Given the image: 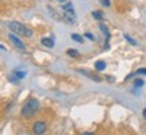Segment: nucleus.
Wrapping results in <instances>:
<instances>
[{
	"mask_svg": "<svg viewBox=\"0 0 146 135\" xmlns=\"http://www.w3.org/2000/svg\"><path fill=\"white\" fill-rule=\"evenodd\" d=\"M62 10H64V12H65V11H73V4L72 3H65V4L62 5Z\"/></svg>",
	"mask_w": 146,
	"mask_h": 135,
	"instance_id": "obj_15",
	"label": "nucleus"
},
{
	"mask_svg": "<svg viewBox=\"0 0 146 135\" xmlns=\"http://www.w3.org/2000/svg\"><path fill=\"white\" fill-rule=\"evenodd\" d=\"M66 53H68V56H70V57H78V52L76 49H68Z\"/></svg>",
	"mask_w": 146,
	"mask_h": 135,
	"instance_id": "obj_13",
	"label": "nucleus"
},
{
	"mask_svg": "<svg viewBox=\"0 0 146 135\" xmlns=\"http://www.w3.org/2000/svg\"><path fill=\"white\" fill-rule=\"evenodd\" d=\"M38 109H39V101L34 97H30V99L26 100V103L23 104V107H22V118H25V119H30L33 118L34 115L38 112Z\"/></svg>",
	"mask_w": 146,
	"mask_h": 135,
	"instance_id": "obj_1",
	"label": "nucleus"
},
{
	"mask_svg": "<svg viewBox=\"0 0 146 135\" xmlns=\"http://www.w3.org/2000/svg\"><path fill=\"white\" fill-rule=\"evenodd\" d=\"M85 36H87V38H88V39H91V41H94V39H95V36L92 35V34H91V32H85Z\"/></svg>",
	"mask_w": 146,
	"mask_h": 135,
	"instance_id": "obj_18",
	"label": "nucleus"
},
{
	"mask_svg": "<svg viewBox=\"0 0 146 135\" xmlns=\"http://www.w3.org/2000/svg\"><path fill=\"white\" fill-rule=\"evenodd\" d=\"M58 3H65V1H66V0H57Z\"/></svg>",
	"mask_w": 146,
	"mask_h": 135,
	"instance_id": "obj_21",
	"label": "nucleus"
},
{
	"mask_svg": "<svg viewBox=\"0 0 146 135\" xmlns=\"http://www.w3.org/2000/svg\"><path fill=\"white\" fill-rule=\"evenodd\" d=\"M46 130H47V126L42 120H38V122H35L33 124V132H34V135H43L46 132Z\"/></svg>",
	"mask_w": 146,
	"mask_h": 135,
	"instance_id": "obj_3",
	"label": "nucleus"
},
{
	"mask_svg": "<svg viewBox=\"0 0 146 135\" xmlns=\"http://www.w3.org/2000/svg\"><path fill=\"white\" fill-rule=\"evenodd\" d=\"M41 43L46 47H54V41H53L52 38H42Z\"/></svg>",
	"mask_w": 146,
	"mask_h": 135,
	"instance_id": "obj_6",
	"label": "nucleus"
},
{
	"mask_svg": "<svg viewBox=\"0 0 146 135\" xmlns=\"http://www.w3.org/2000/svg\"><path fill=\"white\" fill-rule=\"evenodd\" d=\"M70 38H72L74 42H77V43H83V42H84V38L81 35H78V34H72V35H70Z\"/></svg>",
	"mask_w": 146,
	"mask_h": 135,
	"instance_id": "obj_9",
	"label": "nucleus"
},
{
	"mask_svg": "<svg viewBox=\"0 0 146 135\" xmlns=\"http://www.w3.org/2000/svg\"><path fill=\"white\" fill-rule=\"evenodd\" d=\"M99 28L102 30V32H103V35L106 36V41L108 42L110 36H111V34H110V31H108V27L106 26V24H103V23H100V24H99Z\"/></svg>",
	"mask_w": 146,
	"mask_h": 135,
	"instance_id": "obj_5",
	"label": "nucleus"
},
{
	"mask_svg": "<svg viewBox=\"0 0 146 135\" xmlns=\"http://www.w3.org/2000/svg\"><path fill=\"white\" fill-rule=\"evenodd\" d=\"M81 135H94L92 132H84V134H81Z\"/></svg>",
	"mask_w": 146,
	"mask_h": 135,
	"instance_id": "obj_19",
	"label": "nucleus"
},
{
	"mask_svg": "<svg viewBox=\"0 0 146 135\" xmlns=\"http://www.w3.org/2000/svg\"><path fill=\"white\" fill-rule=\"evenodd\" d=\"M135 73L137 74H143V76H146V68H141V69H138Z\"/></svg>",
	"mask_w": 146,
	"mask_h": 135,
	"instance_id": "obj_16",
	"label": "nucleus"
},
{
	"mask_svg": "<svg viewBox=\"0 0 146 135\" xmlns=\"http://www.w3.org/2000/svg\"><path fill=\"white\" fill-rule=\"evenodd\" d=\"M8 28H10L11 32H14L16 35L27 36V38H30V36L33 35V31L29 27H26L25 24H22V23H19V22H16V21L10 22V23H8Z\"/></svg>",
	"mask_w": 146,
	"mask_h": 135,
	"instance_id": "obj_2",
	"label": "nucleus"
},
{
	"mask_svg": "<svg viewBox=\"0 0 146 135\" xmlns=\"http://www.w3.org/2000/svg\"><path fill=\"white\" fill-rule=\"evenodd\" d=\"M92 16H94L96 21H103V18H104V15H103L100 11H94V12H92Z\"/></svg>",
	"mask_w": 146,
	"mask_h": 135,
	"instance_id": "obj_10",
	"label": "nucleus"
},
{
	"mask_svg": "<svg viewBox=\"0 0 146 135\" xmlns=\"http://www.w3.org/2000/svg\"><path fill=\"white\" fill-rule=\"evenodd\" d=\"M80 73H83V74H85V76H88V77H91V78H94L95 81H102V78L100 77H98V76H92L91 73H88V72H85V70H78Z\"/></svg>",
	"mask_w": 146,
	"mask_h": 135,
	"instance_id": "obj_11",
	"label": "nucleus"
},
{
	"mask_svg": "<svg viewBox=\"0 0 146 135\" xmlns=\"http://www.w3.org/2000/svg\"><path fill=\"white\" fill-rule=\"evenodd\" d=\"M100 4L102 5H104V7H110V0H100Z\"/></svg>",
	"mask_w": 146,
	"mask_h": 135,
	"instance_id": "obj_17",
	"label": "nucleus"
},
{
	"mask_svg": "<svg viewBox=\"0 0 146 135\" xmlns=\"http://www.w3.org/2000/svg\"><path fill=\"white\" fill-rule=\"evenodd\" d=\"M143 118H145V119H146V108L143 109Z\"/></svg>",
	"mask_w": 146,
	"mask_h": 135,
	"instance_id": "obj_20",
	"label": "nucleus"
},
{
	"mask_svg": "<svg viewBox=\"0 0 146 135\" xmlns=\"http://www.w3.org/2000/svg\"><path fill=\"white\" fill-rule=\"evenodd\" d=\"M143 80H142V78H137L135 81H134V87H135V88H142V87H143Z\"/></svg>",
	"mask_w": 146,
	"mask_h": 135,
	"instance_id": "obj_14",
	"label": "nucleus"
},
{
	"mask_svg": "<svg viewBox=\"0 0 146 135\" xmlns=\"http://www.w3.org/2000/svg\"><path fill=\"white\" fill-rule=\"evenodd\" d=\"M106 68H107V65H106L104 61H96V64H95V69L98 72H103Z\"/></svg>",
	"mask_w": 146,
	"mask_h": 135,
	"instance_id": "obj_7",
	"label": "nucleus"
},
{
	"mask_svg": "<svg viewBox=\"0 0 146 135\" xmlns=\"http://www.w3.org/2000/svg\"><path fill=\"white\" fill-rule=\"evenodd\" d=\"M123 38H125V39L129 42L130 45H133V46H137V45H138V42H137L135 39H133V38H131L129 34H123Z\"/></svg>",
	"mask_w": 146,
	"mask_h": 135,
	"instance_id": "obj_8",
	"label": "nucleus"
},
{
	"mask_svg": "<svg viewBox=\"0 0 146 135\" xmlns=\"http://www.w3.org/2000/svg\"><path fill=\"white\" fill-rule=\"evenodd\" d=\"M14 74L16 76V78H18V80H21V78H25L26 72H23V70H15V72H14Z\"/></svg>",
	"mask_w": 146,
	"mask_h": 135,
	"instance_id": "obj_12",
	"label": "nucleus"
},
{
	"mask_svg": "<svg viewBox=\"0 0 146 135\" xmlns=\"http://www.w3.org/2000/svg\"><path fill=\"white\" fill-rule=\"evenodd\" d=\"M8 39H10L11 42H12V45L15 47H18L19 50H22V52H25L26 50V46H25V43L18 38V35L16 34H14V32H11V34H8Z\"/></svg>",
	"mask_w": 146,
	"mask_h": 135,
	"instance_id": "obj_4",
	"label": "nucleus"
}]
</instances>
